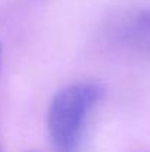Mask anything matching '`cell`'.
<instances>
[{
  "mask_svg": "<svg viewBox=\"0 0 150 152\" xmlns=\"http://www.w3.org/2000/svg\"><path fill=\"white\" fill-rule=\"evenodd\" d=\"M96 83H75L60 89L50 102L47 132L54 152H80L87 120L101 99Z\"/></svg>",
  "mask_w": 150,
  "mask_h": 152,
  "instance_id": "cell-1",
  "label": "cell"
},
{
  "mask_svg": "<svg viewBox=\"0 0 150 152\" xmlns=\"http://www.w3.org/2000/svg\"><path fill=\"white\" fill-rule=\"evenodd\" d=\"M0 65H1V46H0Z\"/></svg>",
  "mask_w": 150,
  "mask_h": 152,
  "instance_id": "cell-3",
  "label": "cell"
},
{
  "mask_svg": "<svg viewBox=\"0 0 150 152\" xmlns=\"http://www.w3.org/2000/svg\"><path fill=\"white\" fill-rule=\"evenodd\" d=\"M31 152H34V151H31Z\"/></svg>",
  "mask_w": 150,
  "mask_h": 152,
  "instance_id": "cell-4",
  "label": "cell"
},
{
  "mask_svg": "<svg viewBox=\"0 0 150 152\" xmlns=\"http://www.w3.org/2000/svg\"><path fill=\"white\" fill-rule=\"evenodd\" d=\"M118 39L131 49L150 55V9L133 13L122 21Z\"/></svg>",
  "mask_w": 150,
  "mask_h": 152,
  "instance_id": "cell-2",
  "label": "cell"
}]
</instances>
